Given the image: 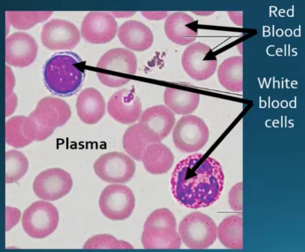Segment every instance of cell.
Listing matches in <instances>:
<instances>
[{
	"label": "cell",
	"mask_w": 305,
	"mask_h": 252,
	"mask_svg": "<svg viewBox=\"0 0 305 252\" xmlns=\"http://www.w3.org/2000/svg\"><path fill=\"white\" fill-rule=\"evenodd\" d=\"M195 153L178 162L172 173L171 190L176 199L187 207L207 206L219 198L223 189L224 175L220 163Z\"/></svg>",
	"instance_id": "cell-1"
},
{
	"label": "cell",
	"mask_w": 305,
	"mask_h": 252,
	"mask_svg": "<svg viewBox=\"0 0 305 252\" xmlns=\"http://www.w3.org/2000/svg\"><path fill=\"white\" fill-rule=\"evenodd\" d=\"M82 61L80 57L71 52H62L52 56L46 62L43 70L46 85L53 93L68 96L80 88L84 74L75 66Z\"/></svg>",
	"instance_id": "cell-2"
},
{
	"label": "cell",
	"mask_w": 305,
	"mask_h": 252,
	"mask_svg": "<svg viewBox=\"0 0 305 252\" xmlns=\"http://www.w3.org/2000/svg\"><path fill=\"white\" fill-rule=\"evenodd\" d=\"M176 229L173 214L166 208L156 209L148 216L141 237L144 248L147 249L179 248L181 239Z\"/></svg>",
	"instance_id": "cell-3"
},
{
	"label": "cell",
	"mask_w": 305,
	"mask_h": 252,
	"mask_svg": "<svg viewBox=\"0 0 305 252\" xmlns=\"http://www.w3.org/2000/svg\"><path fill=\"white\" fill-rule=\"evenodd\" d=\"M181 240L188 247L203 249L211 245L216 240L217 229L212 220L197 212H192L180 222L178 228Z\"/></svg>",
	"instance_id": "cell-4"
},
{
	"label": "cell",
	"mask_w": 305,
	"mask_h": 252,
	"mask_svg": "<svg viewBox=\"0 0 305 252\" xmlns=\"http://www.w3.org/2000/svg\"><path fill=\"white\" fill-rule=\"evenodd\" d=\"M209 137L208 128L200 118L187 115L181 118L176 123L172 132L175 146L186 153L196 152L207 143Z\"/></svg>",
	"instance_id": "cell-5"
},
{
	"label": "cell",
	"mask_w": 305,
	"mask_h": 252,
	"mask_svg": "<svg viewBox=\"0 0 305 252\" xmlns=\"http://www.w3.org/2000/svg\"><path fill=\"white\" fill-rule=\"evenodd\" d=\"M59 215L52 204L43 201L32 203L23 213L22 225L30 237L42 238L50 235L57 227Z\"/></svg>",
	"instance_id": "cell-6"
},
{
	"label": "cell",
	"mask_w": 305,
	"mask_h": 252,
	"mask_svg": "<svg viewBox=\"0 0 305 252\" xmlns=\"http://www.w3.org/2000/svg\"><path fill=\"white\" fill-rule=\"evenodd\" d=\"M94 169L102 180L115 184H122L130 181L136 171L134 161L121 152L112 151L101 155L95 162Z\"/></svg>",
	"instance_id": "cell-7"
},
{
	"label": "cell",
	"mask_w": 305,
	"mask_h": 252,
	"mask_svg": "<svg viewBox=\"0 0 305 252\" xmlns=\"http://www.w3.org/2000/svg\"><path fill=\"white\" fill-rule=\"evenodd\" d=\"M135 204V198L131 190L127 186L113 184L102 190L99 206L102 214L113 220H121L128 217Z\"/></svg>",
	"instance_id": "cell-8"
},
{
	"label": "cell",
	"mask_w": 305,
	"mask_h": 252,
	"mask_svg": "<svg viewBox=\"0 0 305 252\" xmlns=\"http://www.w3.org/2000/svg\"><path fill=\"white\" fill-rule=\"evenodd\" d=\"M181 62L186 72L192 78L203 80L211 76L217 66V60L211 48L200 42L193 43L184 51Z\"/></svg>",
	"instance_id": "cell-9"
},
{
	"label": "cell",
	"mask_w": 305,
	"mask_h": 252,
	"mask_svg": "<svg viewBox=\"0 0 305 252\" xmlns=\"http://www.w3.org/2000/svg\"><path fill=\"white\" fill-rule=\"evenodd\" d=\"M72 185V179L68 172L55 168L46 169L40 173L34 181L33 187L38 197L53 201L67 194Z\"/></svg>",
	"instance_id": "cell-10"
},
{
	"label": "cell",
	"mask_w": 305,
	"mask_h": 252,
	"mask_svg": "<svg viewBox=\"0 0 305 252\" xmlns=\"http://www.w3.org/2000/svg\"><path fill=\"white\" fill-rule=\"evenodd\" d=\"M43 44L52 50H69L80 40V35L73 23L59 19H52L43 26L41 34Z\"/></svg>",
	"instance_id": "cell-11"
},
{
	"label": "cell",
	"mask_w": 305,
	"mask_h": 252,
	"mask_svg": "<svg viewBox=\"0 0 305 252\" xmlns=\"http://www.w3.org/2000/svg\"><path fill=\"white\" fill-rule=\"evenodd\" d=\"M117 29V23L112 15L104 12L92 11L83 19L81 31L83 37L88 42L102 44L112 40Z\"/></svg>",
	"instance_id": "cell-12"
},
{
	"label": "cell",
	"mask_w": 305,
	"mask_h": 252,
	"mask_svg": "<svg viewBox=\"0 0 305 252\" xmlns=\"http://www.w3.org/2000/svg\"><path fill=\"white\" fill-rule=\"evenodd\" d=\"M109 115L118 122L124 124L134 123L142 113L140 100L134 90L124 88L115 92L107 104Z\"/></svg>",
	"instance_id": "cell-13"
},
{
	"label": "cell",
	"mask_w": 305,
	"mask_h": 252,
	"mask_svg": "<svg viewBox=\"0 0 305 252\" xmlns=\"http://www.w3.org/2000/svg\"><path fill=\"white\" fill-rule=\"evenodd\" d=\"M37 45L33 38L23 32H16L8 36L5 40L6 60L15 66H27L35 59Z\"/></svg>",
	"instance_id": "cell-14"
},
{
	"label": "cell",
	"mask_w": 305,
	"mask_h": 252,
	"mask_svg": "<svg viewBox=\"0 0 305 252\" xmlns=\"http://www.w3.org/2000/svg\"><path fill=\"white\" fill-rule=\"evenodd\" d=\"M157 134L146 124L140 122L129 127L123 137L125 151L137 161H141L145 149L150 144L161 142Z\"/></svg>",
	"instance_id": "cell-15"
},
{
	"label": "cell",
	"mask_w": 305,
	"mask_h": 252,
	"mask_svg": "<svg viewBox=\"0 0 305 252\" xmlns=\"http://www.w3.org/2000/svg\"><path fill=\"white\" fill-rule=\"evenodd\" d=\"M196 22L190 15L182 12L170 15L164 25L165 33L173 42L181 45L193 42L197 35Z\"/></svg>",
	"instance_id": "cell-16"
},
{
	"label": "cell",
	"mask_w": 305,
	"mask_h": 252,
	"mask_svg": "<svg viewBox=\"0 0 305 252\" xmlns=\"http://www.w3.org/2000/svg\"><path fill=\"white\" fill-rule=\"evenodd\" d=\"M77 115L83 123L91 125L98 123L105 112V103L101 94L96 89L86 88L78 96L76 102Z\"/></svg>",
	"instance_id": "cell-17"
},
{
	"label": "cell",
	"mask_w": 305,
	"mask_h": 252,
	"mask_svg": "<svg viewBox=\"0 0 305 252\" xmlns=\"http://www.w3.org/2000/svg\"><path fill=\"white\" fill-rule=\"evenodd\" d=\"M97 67L111 72L109 74H104L110 75L113 72L108 76H97L99 80L111 76L115 72L134 75L136 71V60L135 55L131 51L122 48H114L103 55Z\"/></svg>",
	"instance_id": "cell-18"
},
{
	"label": "cell",
	"mask_w": 305,
	"mask_h": 252,
	"mask_svg": "<svg viewBox=\"0 0 305 252\" xmlns=\"http://www.w3.org/2000/svg\"><path fill=\"white\" fill-rule=\"evenodd\" d=\"M118 35L123 45L134 51L147 49L153 41L150 29L142 23L135 20L128 21L122 24L118 29Z\"/></svg>",
	"instance_id": "cell-19"
},
{
	"label": "cell",
	"mask_w": 305,
	"mask_h": 252,
	"mask_svg": "<svg viewBox=\"0 0 305 252\" xmlns=\"http://www.w3.org/2000/svg\"><path fill=\"white\" fill-rule=\"evenodd\" d=\"M175 121L174 113L163 105L147 108L142 112L139 120L147 126L161 140L169 134Z\"/></svg>",
	"instance_id": "cell-20"
},
{
	"label": "cell",
	"mask_w": 305,
	"mask_h": 252,
	"mask_svg": "<svg viewBox=\"0 0 305 252\" xmlns=\"http://www.w3.org/2000/svg\"><path fill=\"white\" fill-rule=\"evenodd\" d=\"M141 161L146 170L154 174L166 173L172 167L174 156L171 151L161 142L148 146L142 155Z\"/></svg>",
	"instance_id": "cell-21"
},
{
	"label": "cell",
	"mask_w": 305,
	"mask_h": 252,
	"mask_svg": "<svg viewBox=\"0 0 305 252\" xmlns=\"http://www.w3.org/2000/svg\"><path fill=\"white\" fill-rule=\"evenodd\" d=\"M166 106L172 112L186 115L193 112L199 104L200 95L197 93L167 87L164 95Z\"/></svg>",
	"instance_id": "cell-22"
},
{
	"label": "cell",
	"mask_w": 305,
	"mask_h": 252,
	"mask_svg": "<svg viewBox=\"0 0 305 252\" xmlns=\"http://www.w3.org/2000/svg\"><path fill=\"white\" fill-rule=\"evenodd\" d=\"M217 235L225 247L240 249L242 245V221L238 216L233 215L225 218L220 224Z\"/></svg>",
	"instance_id": "cell-23"
},
{
	"label": "cell",
	"mask_w": 305,
	"mask_h": 252,
	"mask_svg": "<svg viewBox=\"0 0 305 252\" xmlns=\"http://www.w3.org/2000/svg\"><path fill=\"white\" fill-rule=\"evenodd\" d=\"M240 64L239 58L231 57L225 60L219 67V80L221 84L229 91L235 92L240 89Z\"/></svg>",
	"instance_id": "cell-24"
},
{
	"label": "cell",
	"mask_w": 305,
	"mask_h": 252,
	"mask_svg": "<svg viewBox=\"0 0 305 252\" xmlns=\"http://www.w3.org/2000/svg\"><path fill=\"white\" fill-rule=\"evenodd\" d=\"M52 13L51 11H10L6 12V16L14 28L26 29L47 19Z\"/></svg>",
	"instance_id": "cell-25"
},
{
	"label": "cell",
	"mask_w": 305,
	"mask_h": 252,
	"mask_svg": "<svg viewBox=\"0 0 305 252\" xmlns=\"http://www.w3.org/2000/svg\"><path fill=\"white\" fill-rule=\"evenodd\" d=\"M27 160L18 152L13 151L7 154L5 163V182L11 183L21 179L28 168Z\"/></svg>",
	"instance_id": "cell-26"
},
{
	"label": "cell",
	"mask_w": 305,
	"mask_h": 252,
	"mask_svg": "<svg viewBox=\"0 0 305 252\" xmlns=\"http://www.w3.org/2000/svg\"><path fill=\"white\" fill-rule=\"evenodd\" d=\"M84 249H133L129 242L119 240L109 234H101L94 236L85 243Z\"/></svg>",
	"instance_id": "cell-27"
},
{
	"label": "cell",
	"mask_w": 305,
	"mask_h": 252,
	"mask_svg": "<svg viewBox=\"0 0 305 252\" xmlns=\"http://www.w3.org/2000/svg\"><path fill=\"white\" fill-rule=\"evenodd\" d=\"M242 182L236 184L231 188L229 194V202L233 210L241 211L242 209Z\"/></svg>",
	"instance_id": "cell-28"
},
{
	"label": "cell",
	"mask_w": 305,
	"mask_h": 252,
	"mask_svg": "<svg viewBox=\"0 0 305 252\" xmlns=\"http://www.w3.org/2000/svg\"><path fill=\"white\" fill-rule=\"evenodd\" d=\"M6 230H8L18 222L21 213L17 208L7 207L6 208Z\"/></svg>",
	"instance_id": "cell-29"
},
{
	"label": "cell",
	"mask_w": 305,
	"mask_h": 252,
	"mask_svg": "<svg viewBox=\"0 0 305 252\" xmlns=\"http://www.w3.org/2000/svg\"><path fill=\"white\" fill-rule=\"evenodd\" d=\"M273 88H275V82H278V88H280V82H279V81H278V80H276L275 81H274V80H275V77L273 76Z\"/></svg>",
	"instance_id": "cell-30"
},
{
	"label": "cell",
	"mask_w": 305,
	"mask_h": 252,
	"mask_svg": "<svg viewBox=\"0 0 305 252\" xmlns=\"http://www.w3.org/2000/svg\"><path fill=\"white\" fill-rule=\"evenodd\" d=\"M271 46H273L274 47V45H270V46H268V47H267V49H266V52H267V54H268V55H269V56H275V54H273V55H271V54H268V48H269V47H271Z\"/></svg>",
	"instance_id": "cell-31"
},
{
	"label": "cell",
	"mask_w": 305,
	"mask_h": 252,
	"mask_svg": "<svg viewBox=\"0 0 305 252\" xmlns=\"http://www.w3.org/2000/svg\"><path fill=\"white\" fill-rule=\"evenodd\" d=\"M271 7H275V9H276L275 10H274V11H271V12H273V13L274 14V15H275V16H276V17H277V15H276V14L275 13V12L277 10V7H276V6H271Z\"/></svg>",
	"instance_id": "cell-32"
},
{
	"label": "cell",
	"mask_w": 305,
	"mask_h": 252,
	"mask_svg": "<svg viewBox=\"0 0 305 252\" xmlns=\"http://www.w3.org/2000/svg\"><path fill=\"white\" fill-rule=\"evenodd\" d=\"M294 49H297V48H294L292 49V52H293L295 53V55H292V56H296L297 55V52L296 51H294Z\"/></svg>",
	"instance_id": "cell-33"
},
{
	"label": "cell",
	"mask_w": 305,
	"mask_h": 252,
	"mask_svg": "<svg viewBox=\"0 0 305 252\" xmlns=\"http://www.w3.org/2000/svg\"><path fill=\"white\" fill-rule=\"evenodd\" d=\"M285 81L286 82V87L287 88H290V87H288V86H287V82H290V81L287 80V79H286V80Z\"/></svg>",
	"instance_id": "cell-34"
},
{
	"label": "cell",
	"mask_w": 305,
	"mask_h": 252,
	"mask_svg": "<svg viewBox=\"0 0 305 252\" xmlns=\"http://www.w3.org/2000/svg\"><path fill=\"white\" fill-rule=\"evenodd\" d=\"M273 35L272 36L273 37L274 36V25H273Z\"/></svg>",
	"instance_id": "cell-35"
},
{
	"label": "cell",
	"mask_w": 305,
	"mask_h": 252,
	"mask_svg": "<svg viewBox=\"0 0 305 252\" xmlns=\"http://www.w3.org/2000/svg\"><path fill=\"white\" fill-rule=\"evenodd\" d=\"M284 56H286V45L284 44Z\"/></svg>",
	"instance_id": "cell-36"
},
{
	"label": "cell",
	"mask_w": 305,
	"mask_h": 252,
	"mask_svg": "<svg viewBox=\"0 0 305 252\" xmlns=\"http://www.w3.org/2000/svg\"><path fill=\"white\" fill-rule=\"evenodd\" d=\"M294 5H292V16L293 17L294 16Z\"/></svg>",
	"instance_id": "cell-37"
},
{
	"label": "cell",
	"mask_w": 305,
	"mask_h": 252,
	"mask_svg": "<svg viewBox=\"0 0 305 252\" xmlns=\"http://www.w3.org/2000/svg\"><path fill=\"white\" fill-rule=\"evenodd\" d=\"M288 56H290V44H288Z\"/></svg>",
	"instance_id": "cell-38"
},
{
	"label": "cell",
	"mask_w": 305,
	"mask_h": 252,
	"mask_svg": "<svg viewBox=\"0 0 305 252\" xmlns=\"http://www.w3.org/2000/svg\"><path fill=\"white\" fill-rule=\"evenodd\" d=\"M299 35H298V36L300 37V36H301V25H299Z\"/></svg>",
	"instance_id": "cell-39"
},
{
	"label": "cell",
	"mask_w": 305,
	"mask_h": 252,
	"mask_svg": "<svg viewBox=\"0 0 305 252\" xmlns=\"http://www.w3.org/2000/svg\"><path fill=\"white\" fill-rule=\"evenodd\" d=\"M296 84V83H295V84H292V83L291 82V87H292V88H297V87H293V86H292V84Z\"/></svg>",
	"instance_id": "cell-40"
},
{
	"label": "cell",
	"mask_w": 305,
	"mask_h": 252,
	"mask_svg": "<svg viewBox=\"0 0 305 252\" xmlns=\"http://www.w3.org/2000/svg\"><path fill=\"white\" fill-rule=\"evenodd\" d=\"M264 27H265L264 26H263V37H264V36H265V35H264V32H265L264 31H265V30H264Z\"/></svg>",
	"instance_id": "cell-41"
},
{
	"label": "cell",
	"mask_w": 305,
	"mask_h": 252,
	"mask_svg": "<svg viewBox=\"0 0 305 252\" xmlns=\"http://www.w3.org/2000/svg\"><path fill=\"white\" fill-rule=\"evenodd\" d=\"M271 6H270V14H269V16H270V17H271Z\"/></svg>",
	"instance_id": "cell-42"
},
{
	"label": "cell",
	"mask_w": 305,
	"mask_h": 252,
	"mask_svg": "<svg viewBox=\"0 0 305 252\" xmlns=\"http://www.w3.org/2000/svg\"><path fill=\"white\" fill-rule=\"evenodd\" d=\"M258 81H259V84H260V86L261 88H262V85H261V82H260L259 78V77H258Z\"/></svg>",
	"instance_id": "cell-43"
},
{
	"label": "cell",
	"mask_w": 305,
	"mask_h": 252,
	"mask_svg": "<svg viewBox=\"0 0 305 252\" xmlns=\"http://www.w3.org/2000/svg\"><path fill=\"white\" fill-rule=\"evenodd\" d=\"M271 78H272L271 77L270 78V79H269V83H268V85H267L268 88L269 87V86L270 83V82H271Z\"/></svg>",
	"instance_id": "cell-44"
},
{
	"label": "cell",
	"mask_w": 305,
	"mask_h": 252,
	"mask_svg": "<svg viewBox=\"0 0 305 252\" xmlns=\"http://www.w3.org/2000/svg\"><path fill=\"white\" fill-rule=\"evenodd\" d=\"M265 79V78H264L263 82H262V88H263V85H264V81Z\"/></svg>",
	"instance_id": "cell-45"
},
{
	"label": "cell",
	"mask_w": 305,
	"mask_h": 252,
	"mask_svg": "<svg viewBox=\"0 0 305 252\" xmlns=\"http://www.w3.org/2000/svg\"><path fill=\"white\" fill-rule=\"evenodd\" d=\"M281 83H282L281 87H282V88H284V81L283 80L282 81Z\"/></svg>",
	"instance_id": "cell-46"
},
{
	"label": "cell",
	"mask_w": 305,
	"mask_h": 252,
	"mask_svg": "<svg viewBox=\"0 0 305 252\" xmlns=\"http://www.w3.org/2000/svg\"><path fill=\"white\" fill-rule=\"evenodd\" d=\"M283 78H282V79H283Z\"/></svg>",
	"instance_id": "cell-47"
}]
</instances>
